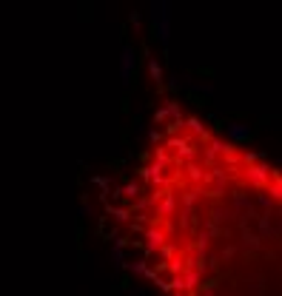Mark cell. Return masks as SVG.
Here are the masks:
<instances>
[{
  "label": "cell",
  "mask_w": 282,
  "mask_h": 296,
  "mask_svg": "<svg viewBox=\"0 0 282 296\" xmlns=\"http://www.w3.org/2000/svg\"><path fill=\"white\" fill-rule=\"evenodd\" d=\"M117 219L163 296H282V174L268 157L168 103Z\"/></svg>",
  "instance_id": "1"
}]
</instances>
